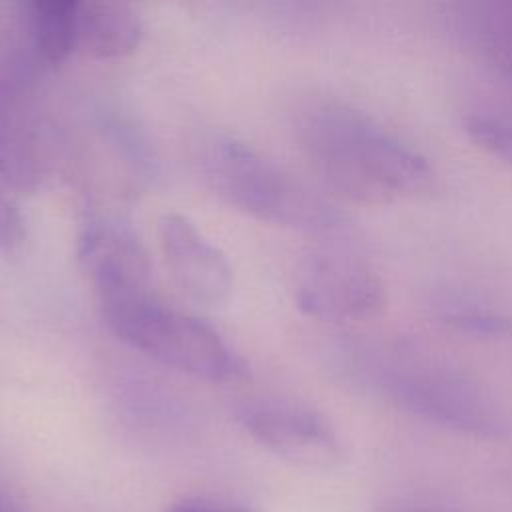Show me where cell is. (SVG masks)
Returning <instances> with one entry per match:
<instances>
[{
	"mask_svg": "<svg viewBox=\"0 0 512 512\" xmlns=\"http://www.w3.org/2000/svg\"><path fill=\"white\" fill-rule=\"evenodd\" d=\"M294 136L320 184L354 204H394L434 184L428 158L354 104L312 96L294 112Z\"/></svg>",
	"mask_w": 512,
	"mask_h": 512,
	"instance_id": "cell-1",
	"label": "cell"
},
{
	"mask_svg": "<svg viewBox=\"0 0 512 512\" xmlns=\"http://www.w3.org/2000/svg\"><path fill=\"white\" fill-rule=\"evenodd\" d=\"M344 352L358 386L414 418L474 438H500L508 430L494 392L434 350L408 340H364Z\"/></svg>",
	"mask_w": 512,
	"mask_h": 512,
	"instance_id": "cell-2",
	"label": "cell"
},
{
	"mask_svg": "<svg viewBox=\"0 0 512 512\" xmlns=\"http://www.w3.org/2000/svg\"><path fill=\"white\" fill-rule=\"evenodd\" d=\"M198 164L222 202L260 222L326 236L346 230V216L324 194L246 142L212 136Z\"/></svg>",
	"mask_w": 512,
	"mask_h": 512,
	"instance_id": "cell-3",
	"label": "cell"
},
{
	"mask_svg": "<svg viewBox=\"0 0 512 512\" xmlns=\"http://www.w3.org/2000/svg\"><path fill=\"white\" fill-rule=\"evenodd\" d=\"M108 328L146 356L208 382L242 378L244 364L204 320L166 306L156 292L102 310Z\"/></svg>",
	"mask_w": 512,
	"mask_h": 512,
	"instance_id": "cell-4",
	"label": "cell"
},
{
	"mask_svg": "<svg viewBox=\"0 0 512 512\" xmlns=\"http://www.w3.org/2000/svg\"><path fill=\"white\" fill-rule=\"evenodd\" d=\"M340 236H332L304 258L296 280V302L304 314L318 320H364L382 310L384 280L374 264Z\"/></svg>",
	"mask_w": 512,
	"mask_h": 512,
	"instance_id": "cell-5",
	"label": "cell"
},
{
	"mask_svg": "<svg viewBox=\"0 0 512 512\" xmlns=\"http://www.w3.org/2000/svg\"><path fill=\"white\" fill-rule=\"evenodd\" d=\"M244 430L272 454L308 468H330L344 458L332 422L316 408L290 398H258L238 408Z\"/></svg>",
	"mask_w": 512,
	"mask_h": 512,
	"instance_id": "cell-6",
	"label": "cell"
},
{
	"mask_svg": "<svg viewBox=\"0 0 512 512\" xmlns=\"http://www.w3.org/2000/svg\"><path fill=\"white\" fill-rule=\"evenodd\" d=\"M78 260L96 292L100 310L154 294L144 246L130 228L116 220L86 222L78 240Z\"/></svg>",
	"mask_w": 512,
	"mask_h": 512,
	"instance_id": "cell-7",
	"label": "cell"
},
{
	"mask_svg": "<svg viewBox=\"0 0 512 512\" xmlns=\"http://www.w3.org/2000/svg\"><path fill=\"white\" fill-rule=\"evenodd\" d=\"M158 246L164 266L184 298L200 306H220L232 292V268L186 216L164 214L158 220Z\"/></svg>",
	"mask_w": 512,
	"mask_h": 512,
	"instance_id": "cell-8",
	"label": "cell"
},
{
	"mask_svg": "<svg viewBox=\"0 0 512 512\" xmlns=\"http://www.w3.org/2000/svg\"><path fill=\"white\" fill-rule=\"evenodd\" d=\"M48 164V146L28 98L0 82V178L18 190H34Z\"/></svg>",
	"mask_w": 512,
	"mask_h": 512,
	"instance_id": "cell-9",
	"label": "cell"
},
{
	"mask_svg": "<svg viewBox=\"0 0 512 512\" xmlns=\"http://www.w3.org/2000/svg\"><path fill=\"white\" fill-rule=\"evenodd\" d=\"M142 38L138 12L124 2L86 0L76 12V52L96 60H116L132 54Z\"/></svg>",
	"mask_w": 512,
	"mask_h": 512,
	"instance_id": "cell-10",
	"label": "cell"
},
{
	"mask_svg": "<svg viewBox=\"0 0 512 512\" xmlns=\"http://www.w3.org/2000/svg\"><path fill=\"white\" fill-rule=\"evenodd\" d=\"M458 36L512 82V0L470 2L454 12Z\"/></svg>",
	"mask_w": 512,
	"mask_h": 512,
	"instance_id": "cell-11",
	"label": "cell"
},
{
	"mask_svg": "<svg viewBox=\"0 0 512 512\" xmlns=\"http://www.w3.org/2000/svg\"><path fill=\"white\" fill-rule=\"evenodd\" d=\"M76 12L72 0H38L28 6V28L38 56L60 64L76 52Z\"/></svg>",
	"mask_w": 512,
	"mask_h": 512,
	"instance_id": "cell-12",
	"label": "cell"
},
{
	"mask_svg": "<svg viewBox=\"0 0 512 512\" xmlns=\"http://www.w3.org/2000/svg\"><path fill=\"white\" fill-rule=\"evenodd\" d=\"M434 308L446 326L462 334L478 338H500L512 334L510 316L474 296L462 292H446L436 298Z\"/></svg>",
	"mask_w": 512,
	"mask_h": 512,
	"instance_id": "cell-13",
	"label": "cell"
},
{
	"mask_svg": "<svg viewBox=\"0 0 512 512\" xmlns=\"http://www.w3.org/2000/svg\"><path fill=\"white\" fill-rule=\"evenodd\" d=\"M468 138L490 156L512 166V112L500 108H476L462 118Z\"/></svg>",
	"mask_w": 512,
	"mask_h": 512,
	"instance_id": "cell-14",
	"label": "cell"
},
{
	"mask_svg": "<svg viewBox=\"0 0 512 512\" xmlns=\"http://www.w3.org/2000/svg\"><path fill=\"white\" fill-rule=\"evenodd\" d=\"M24 240V220L14 200L0 186V250L16 248Z\"/></svg>",
	"mask_w": 512,
	"mask_h": 512,
	"instance_id": "cell-15",
	"label": "cell"
},
{
	"mask_svg": "<svg viewBox=\"0 0 512 512\" xmlns=\"http://www.w3.org/2000/svg\"><path fill=\"white\" fill-rule=\"evenodd\" d=\"M166 512H254V510L238 504L208 500V498H182L172 502L166 508Z\"/></svg>",
	"mask_w": 512,
	"mask_h": 512,
	"instance_id": "cell-16",
	"label": "cell"
},
{
	"mask_svg": "<svg viewBox=\"0 0 512 512\" xmlns=\"http://www.w3.org/2000/svg\"><path fill=\"white\" fill-rule=\"evenodd\" d=\"M0 512H24L0 478Z\"/></svg>",
	"mask_w": 512,
	"mask_h": 512,
	"instance_id": "cell-17",
	"label": "cell"
},
{
	"mask_svg": "<svg viewBox=\"0 0 512 512\" xmlns=\"http://www.w3.org/2000/svg\"><path fill=\"white\" fill-rule=\"evenodd\" d=\"M400 512H436V510H428V508H408V510H400Z\"/></svg>",
	"mask_w": 512,
	"mask_h": 512,
	"instance_id": "cell-18",
	"label": "cell"
}]
</instances>
